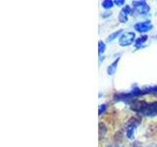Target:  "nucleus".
<instances>
[{
  "instance_id": "f257e3e1",
  "label": "nucleus",
  "mask_w": 157,
  "mask_h": 147,
  "mask_svg": "<svg viewBox=\"0 0 157 147\" xmlns=\"http://www.w3.org/2000/svg\"><path fill=\"white\" fill-rule=\"evenodd\" d=\"M132 6H134V11L136 12L139 15H145L150 10V7L146 4V1H144V0H136V1H132Z\"/></svg>"
},
{
  "instance_id": "f03ea898",
  "label": "nucleus",
  "mask_w": 157,
  "mask_h": 147,
  "mask_svg": "<svg viewBox=\"0 0 157 147\" xmlns=\"http://www.w3.org/2000/svg\"><path fill=\"white\" fill-rule=\"evenodd\" d=\"M135 38H136V34L132 32H124L120 36L119 44H120L121 46H129V45H131L132 42H134Z\"/></svg>"
},
{
  "instance_id": "7ed1b4c3",
  "label": "nucleus",
  "mask_w": 157,
  "mask_h": 147,
  "mask_svg": "<svg viewBox=\"0 0 157 147\" xmlns=\"http://www.w3.org/2000/svg\"><path fill=\"white\" fill-rule=\"evenodd\" d=\"M148 104L149 103H147L145 101H136L132 104L131 109L136 113H141V114H144L146 110L147 106H148Z\"/></svg>"
},
{
  "instance_id": "20e7f679",
  "label": "nucleus",
  "mask_w": 157,
  "mask_h": 147,
  "mask_svg": "<svg viewBox=\"0 0 157 147\" xmlns=\"http://www.w3.org/2000/svg\"><path fill=\"white\" fill-rule=\"evenodd\" d=\"M152 28V24L150 21L140 22L135 24V29L139 32H146Z\"/></svg>"
},
{
  "instance_id": "39448f33",
  "label": "nucleus",
  "mask_w": 157,
  "mask_h": 147,
  "mask_svg": "<svg viewBox=\"0 0 157 147\" xmlns=\"http://www.w3.org/2000/svg\"><path fill=\"white\" fill-rule=\"evenodd\" d=\"M144 115L147 117H153L157 115V102H152L149 103L147 106L145 112L144 113Z\"/></svg>"
},
{
  "instance_id": "423d86ee",
  "label": "nucleus",
  "mask_w": 157,
  "mask_h": 147,
  "mask_svg": "<svg viewBox=\"0 0 157 147\" xmlns=\"http://www.w3.org/2000/svg\"><path fill=\"white\" fill-rule=\"evenodd\" d=\"M132 11L130 6H125L121 10V12L119 14V21L121 23H126L128 21V16H129V14H131Z\"/></svg>"
},
{
  "instance_id": "0eeeda50",
  "label": "nucleus",
  "mask_w": 157,
  "mask_h": 147,
  "mask_svg": "<svg viewBox=\"0 0 157 147\" xmlns=\"http://www.w3.org/2000/svg\"><path fill=\"white\" fill-rule=\"evenodd\" d=\"M119 61H120V57H118L114 62H113L112 64H110V65L108 66V68H107V74L109 76L114 75V74L116 73L117 67H118V63H119Z\"/></svg>"
},
{
  "instance_id": "6e6552de",
  "label": "nucleus",
  "mask_w": 157,
  "mask_h": 147,
  "mask_svg": "<svg viewBox=\"0 0 157 147\" xmlns=\"http://www.w3.org/2000/svg\"><path fill=\"white\" fill-rule=\"evenodd\" d=\"M136 126L135 125H132V124H129V126H127V129H126V135L128 138H134V135H135V130H136Z\"/></svg>"
},
{
  "instance_id": "1a4fd4ad",
  "label": "nucleus",
  "mask_w": 157,
  "mask_h": 147,
  "mask_svg": "<svg viewBox=\"0 0 157 147\" xmlns=\"http://www.w3.org/2000/svg\"><path fill=\"white\" fill-rule=\"evenodd\" d=\"M122 32H123L122 29H118V31H116V32H114L110 33V34H109V36H108V37L106 38V41H107V42H111V41H113L116 37H118V36H120V34H121Z\"/></svg>"
},
{
  "instance_id": "9d476101",
  "label": "nucleus",
  "mask_w": 157,
  "mask_h": 147,
  "mask_svg": "<svg viewBox=\"0 0 157 147\" xmlns=\"http://www.w3.org/2000/svg\"><path fill=\"white\" fill-rule=\"evenodd\" d=\"M147 38H148V37H147V36H145V34H144V36H141L140 38H137L136 40V47L141 46L142 44H144L147 40Z\"/></svg>"
},
{
  "instance_id": "9b49d317",
  "label": "nucleus",
  "mask_w": 157,
  "mask_h": 147,
  "mask_svg": "<svg viewBox=\"0 0 157 147\" xmlns=\"http://www.w3.org/2000/svg\"><path fill=\"white\" fill-rule=\"evenodd\" d=\"M101 5L104 9H110L114 5V1H112V0H104V1L101 2Z\"/></svg>"
},
{
  "instance_id": "f8f14e48",
  "label": "nucleus",
  "mask_w": 157,
  "mask_h": 147,
  "mask_svg": "<svg viewBox=\"0 0 157 147\" xmlns=\"http://www.w3.org/2000/svg\"><path fill=\"white\" fill-rule=\"evenodd\" d=\"M105 49H106V45H105V43L103 42V41H101V40H100L99 42H98V53H99V54L104 53Z\"/></svg>"
},
{
  "instance_id": "ddd939ff",
  "label": "nucleus",
  "mask_w": 157,
  "mask_h": 147,
  "mask_svg": "<svg viewBox=\"0 0 157 147\" xmlns=\"http://www.w3.org/2000/svg\"><path fill=\"white\" fill-rule=\"evenodd\" d=\"M106 108H107V105H106V104H102V105H100V106H99V109H98V114H99V115H102L103 113L105 112Z\"/></svg>"
},
{
  "instance_id": "4468645a",
  "label": "nucleus",
  "mask_w": 157,
  "mask_h": 147,
  "mask_svg": "<svg viewBox=\"0 0 157 147\" xmlns=\"http://www.w3.org/2000/svg\"><path fill=\"white\" fill-rule=\"evenodd\" d=\"M114 3L118 5V6H122V5L125 4V0H115Z\"/></svg>"
},
{
  "instance_id": "2eb2a0df",
  "label": "nucleus",
  "mask_w": 157,
  "mask_h": 147,
  "mask_svg": "<svg viewBox=\"0 0 157 147\" xmlns=\"http://www.w3.org/2000/svg\"><path fill=\"white\" fill-rule=\"evenodd\" d=\"M114 147H121V146H118V145H117V146H114Z\"/></svg>"
},
{
  "instance_id": "dca6fc26",
  "label": "nucleus",
  "mask_w": 157,
  "mask_h": 147,
  "mask_svg": "<svg viewBox=\"0 0 157 147\" xmlns=\"http://www.w3.org/2000/svg\"><path fill=\"white\" fill-rule=\"evenodd\" d=\"M156 37H157V36H156Z\"/></svg>"
}]
</instances>
